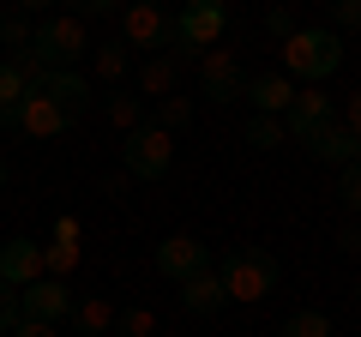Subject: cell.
Listing matches in <instances>:
<instances>
[{"mask_svg":"<svg viewBox=\"0 0 361 337\" xmlns=\"http://www.w3.org/2000/svg\"><path fill=\"white\" fill-rule=\"evenodd\" d=\"M337 66H343V37H337V30H325V25H301L295 37L283 42V78H289V85L319 91Z\"/></svg>","mask_w":361,"mask_h":337,"instance_id":"obj_1","label":"cell"},{"mask_svg":"<svg viewBox=\"0 0 361 337\" xmlns=\"http://www.w3.org/2000/svg\"><path fill=\"white\" fill-rule=\"evenodd\" d=\"M217 283H223L229 301H265L277 289V259H271L265 247H235V253H223Z\"/></svg>","mask_w":361,"mask_h":337,"instance_id":"obj_2","label":"cell"},{"mask_svg":"<svg viewBox=\"0 0 361 337\" xmlns=\"http://www.w3.org/2000/svg\"><path fill=\"white\" fill-rule=\"evenodd\" d=\"M223 25H229L223 0H187L175 13V54H169V61L187 66V61H199V54H211L217 37H223Z\"/></svg>","mask_w":361,"mask_h":337,"instance_id":"obj_3","label":"cell"},{"mask_svg":"<svg viewBox=\"0 0 361 337\" xmlns=\"http://www.w3.org/2000/svg\"><path fill=\"white\" fill-rule=\"evenodd\" d=\"M85 25H78L73 13H54L37 25V37H30V54H37L49 73H78V61H85Z\"/></svg>","mask_w":361,"mask_h":337,"instance_id":"obj_4","label":"cell"},{"mask_svg":"<svg viewBox=\"0 0 361 337\" xmlns=\"http://www.w3.org/2000/svg\"><path fill=\"white\" fill-rule=\"evenodd\" d=\"M121 157H127V175H133V181H163L169 163H175V139H169L157 121H145V127H133V133H127Z\"/></svg>","mask_w":361,"mask_h":337,"instance_id":"obj_5","label":"cell"},{"mask_svg":"<svg viewBox=\"0 0 361 337\" xmlns=\"http://www.w3.org/2000/svg\"><path fill=\"white\" fill-rule=\"evenodd\" d=\"M0 127H6V133H25V139H61L73 121H66L42 91H25V97H18V109H0Z\"/></svg>","mask_w":361,"mask_h":337,"instance_id":"obj_6","label":"cell"},{"mask_svg":"<svg viewBox=\"0 0 361 337\" xmlns=\"http://www.w3.org/2000/svg\"><path fill=\"white\" fill-rule=\"evenodd\" d=\"M199 97H205V103H241L247 97V73H241V61H235L229 49L199 54Z\"/></svg>","mask_w":361,"mask_h":337,"instance_id":"obj_7","label":"cell"},{"mask_svg":"<svg viewBox=\"0 0 361 337\" xmlns=\"http://www.w3.org/2000/svg\"><path fill=\"white\" fill-rule=\"evenodd\" d=\"M157 271L169 283H193V277L211 271V247L199 235H169V241H157Z\"/></svg>","mask_w":361,"mask_h":337,"instance_id":"obj_8","label":"cell"},{"mask_svg":"<svg viewBox=\"0 0 361 337\" xmlns=\"http://www.w3.org/2000/svg\"><path fill=\"white\" fill-rule=\"evenodd\" d=\"M121 42H127V49H175V18L163 13V6H151V0H145V6H127V13H121Z\"/></svg>","mask_w":361,"mask_h":337,"instance_id":"obj_9","label":"cell"},{"mask_svg":"<svg viewBox=\"0 0 361 337\" xmlns=\"http://www.w3.org/2000/svg\"><path fill=\"white\" fill-rule=\"evenodd\" d=\"M18 313H25V319H42V325H61L66 313H73V289H66L61 277H37L30 289H18Z\"/></svg>","mask_w":361,"mask_h":337,"instance_id":"obj_10","label":"cell"},{"mask_svg":"<svg viewBox=\"0 0 361 337\" xmlns=\"http://www.w3.org/2000/svg\"><path fill=\"white\" fill-rule=\"evenodd\" d=\"M37 277H42V241L13 235V241L0 247V283H6V289H30Z\"/></svg>","mask_w":361,"mask_h":337,"instance_id":"obj_11","label":"cell"},{"mask_svg":"<svg viewBox=\"0 0 361 337\" xmlns=\"http://www.w3.org/2000/svg\"><path fill=\"white\" fill-rule=\"evenodd\" d=\"M325 121H337V103L325 91H295V103H289V115H283V133L289 139H307L313 127H325Z\"/></svg>","mask_w":361,"mask_h":337,"instance_id":"obj_12","label":"cell"},{"mask_svg":"<svg viewBox=\"0 0 361 337\" xmlns=\"http://www.w3.org/2000/svg\"><path fill=\"white\" fill-rule=\"evenodd\" d=\"M295 91H301V85H289L283 73H259V78H247V103H253V115H277V121H283L289 103H295Z\"/></svg>","mask_w":361,"mask_h":337,"instance_id":"obj_13","label":"cell"},{"mask_svg":"<svg viewBox=\"0 0 361 337\" xmlns=\"http://www.w3.org/2000/svg\"><path fill=\"white\" fill-rule=\"evenodd\" d=\"M42 97H49L66 121H78L85 103H90V85H85V73H49V78H42Z\"/></svg>","mask_w":361,"mask_h":337,"instance_id":"obj_14","label":"cell"},{"mask_svg":"<svg viewBox=\"0 0 361 337\" xmlns=\"http://www.w3.org/2000/svg\"><path fill=\"white\" fill-rule=\"evenodd\" d=\"M301 145H307V151L319 157V163H337V168H349V163H355V139H349V133L337 127V121H325V127H313V133H307Z\"/></svg>","mask_w":361,"mask_h":337,"instance_id":"obj_15","label":"cell"},{"mask_svg":"<svg viewBox=\"0 0 361 337\" xmlns=\"http://www.w3.org/2000/svg\"><path fill=\"white\" fill-rule=\"evenodd\" d=\"M180 307L193 313V319H211V313H223V307H229V295H223V283H217V271H205V277H193V283H180Z\"/></svg>","mask_w":361,"mask_h":337,"instance_id":"obj_16","label":"cell"},{"mask_svg":"<svg viewBox=\"0 0 361 337\" xmlns=\"http://www.w3.org/2000/svg\"><path fill=\"white\" fill-rule=\"evenodd\" d=\"M66 319L85 337H115V307H109L103 295H73V313H66Z\"/></svg>","mask_w":361,"mask_h":337,"instance_id":"obj_17","label":"cell"},{"mask_svg":"<svg viewBox=\"0 0 361 337\" xmlns=\"http://www.w3.org/2000/svg\"><path fill=\"white\" fill-rule=\"evenodd\" d=\"M175 78H180V66L169 61V54H151V61L139 66V91L151 97V103H163V97H175Z\"/></svg>","mask_w":361,"mask_h":337,"instance_id":"obj_18","label":"cell"},{"mask_svg":"<svg viewBox=\"0 0 361 337\" xmlns=\"http://www.w3.org/2000/svg\"><path fill=\"white\" fill-rule=\"evenodd\" d=\"M90 73L103 78V85L127 78V73H133V54H127V42H103V49H90Z\"/></svg>","mask_w":361,"mask_h":337,"instance_id":"obj_19","label":"cell"},{"mask_svg":"<svg viewBox=\"0 0 361 337\" xmlns=\"http://www.w3.org/2000/svg\"><path fill=\"white\" fill-rule=\"evenodd\" d=\"M30 37H37V25L25 13H0V49H6V61L13 54H30Z\"/></svg>","mask_w":361,"mask_h":337,"instance_id":"obj_20","label":"cell"},{"mask_svg":"<svg viewBox=\"0 0 361 337\" xmlns=\"http://www.w3.org/2000/svg\"><path fill=\"white\" fill-rule=\"evenodd\" d=\"M283 337H331V313H319V307H295L283 319Z\"/></svg>","mask_w":361,"mask_h":337,"instance_id":"obj_21","label":"cell"},{"mask_svg":"<svg viewBox=\"0 0 361 337\" xmlns=\"http://www.w3.org/2000/svg\"><path fill=\"white\" fill-rule=\"evenodd\" d=\"M42 271L66 283V277L78 271V241H49V247H42Z\"/></svg>","mask_w":361,"mask_h":337,"instance_id":"obj_22","label":"cell"},{"mask_svg":"<svg viewBox=\"0 0 361 337\" xmlns=\"http://www.w3.org/2000/svg\"><path fill=\"white\" fill-rule=\"evenodd\" d=\"M289 133H283V121L277 115H253L247 121V145H253V151H271V145H283Z\"/></svg>","mask_w":361,"mask_h":337,"instance_id":"obj_23","label":"cell"},{"mask_svg":"<svg viewBox=\"0 0 361 337\" xmlns=\"http://www.w3.org/2000/svg\"><path fill=\"white\" fill-rule=\"evenodd\" d=\"M115 337H157V313H151V307L115 313Z\"/></svg>","mask_w":361,"mask_h":337,"instance_id":"obj_24","label":"cell"},{"mask_svg":"<svg viewBox=\"0 0 361 337\" xmlns=\"http://www.w3.org/2000/svg\"><path fill=\"white\" fill-rule=\"evenodd\" d=\"M187 121H193V103H187V97H163V103H157V127H163L169 139H175Z\"/></svg>","mask_w":361,"mask_h":337,"instance_id":"obj_25","label":"cell"},{"mask_svg":"<svg viewBox=\"0 0 361 337\" xmlns=\"http://www.w3.org/2000/svg\"><path fill=\"white\" fill-rule=\"evenodd\" d=\"M109 121H115V127H145V103L139 97H121V91H109Z\"/></svg>","mask_w":361,"mask_h":337,"instance_id":"obj_26","label":"cell"},{"mask_svg":"<svg viewBox=\"0 0 361 337\" xmlns=\"http://www.w3.org/2000/svg\"><path fill=\"white\" fill-rule=\"evenodd\" d=\"M325 30H337V37L349 30V37H355V30H361V0H331V25H325Z\"/></svg>","mask_w":361,"mask_h":337,"instance_id":"obj_27","label":"cell"},{"mask_svg":"<svg viewBox=\"0 0 361 337\" xmlns=\"http://www.w3.org/2000/svg\"><path fill=\"white\" fill-rule=\"evenodd\" d=\"M18 97H25V78L13 61H0V109H18Z\"/></svg>","mask_w":361,"mask_h":337,"instance_id":"obj_28","label":"cell"},{"mask_svg":"<svg viewBox=\"0 0 361 337\" xmlns=\"http://www.w3.org/2000/svg\"><path fill=\"white\" fill-rule=\"evenodd\" d=\"M265 30H271L277 42H289L301 25H295V13H289V6H271V13H265Z\"/></svg>","mask_w":361,"mask_h":337,"instance_id":"obj_29","label":"cell"},{"mask_svg":"<svg viewBox=\"0 0 361 337\" xmlns=\"http://www.w3.org/2000/svg\"><path fill=\"white\" fill-rule=\"evenodd\" d=\"M337 199H343V205H349V211L361 217V168H355V163L343 168V181H337Z\"/></svg>","mask_w":361,"mask_h":337,"instance_id":"obj_30","label":"cell"},{"mask_svg":"<svg viewBox=\"0 0 361 337\" xmlns=\"http://www.w3.org/2000/svg\"><path fill=\"white\" fill-rule=\"evenodd\" d=\"M337 127H343L349 139L361 145V91H349V109H343V115H337Z\"/></svg>","mask_w":361,"mask_h":337,"instance_id":"obj_31","label":"cell"},{"mask_svg":"<svg viewBox=\"0 0 361 337\" xmlns=\"http://www.w3.org/2000/svg\"><path fill=\"white\" fill-rule=\"evenodd\" d=\"M13 325H18V289H6V283H0V337L13 331Z\"/></svg>","mask_w":361,"mask_h":337,"instance_id":"obj_32","label":"cell"},{"mask_svg":"<svg viewBox=\"0 0 361 337\" xmlns=\"http://www.w3.org/2000/svg\"><path fill=\"white\" fill-rule=\"evenodd\" d=\"M337 247H343L349 259H361V223H343V229H337Z\"/></svg>","mask_w":361,"mask_h":337,"instance_id":"obj_33","label":"cell"},{"mask_svg":"<svg viewBox=\"0 0 361 337\" xmlns=\"http://www.w3.org/2000/svg\"><path fill=\"white\" fill-rule=\"evenodd\" d=\"M13 337H54V325H42V319H25V313H18Z\"/></svg>","mask_w":361,"mask_h":337,"instance_id":"obj_34","label":"cell"},{"mask_svg":"<svg viewBox=\"0 0 361 337\" xmlns=\"http://www.w3.org/2000/svg\"><path fill=\"white\" fill-rule=\"evenodd\" d=\"M54 241H78V217H73V211L54 217Z\"/></svg>","mask_w":361,"mask_h":337,"instance_id":"obj_35","label":"cell"},{"mask_svg":"<svg viewBox=\"0 0 361 337\" xmlns=\"http://www.w3.org/2000/svg\"><path fill=\"white\" fill-rule=\"evenodd\" d=\"M103 13H115L109 0H78V13H73V18H103Z\"/></svg>","mask_w":361,"mask_h":337,"instance_id":"obj_36","label":"cell"},{"mask_svg":"<svg viewBox=\"0 0 361 337\" xmlns=\"http://www.w3.org/2000/svg\"><path fill=\"white\" fill-rule=\"evenodd\" d=\"M0 193H6V157H0Z\"/></svg>","mask_w":361,"mask_h":337,"instance_id":"obj_37","label":"cell"},{"mask_svg":"<svg viewBox=\"0 0 361 337\" xmlns=\"http://www.w3.org/2000/svg\"><path fill=\"white\" fill-rule=\"evenodd\" d=\"M355 301H361V277H355Z\"/></svg>","mask_w":361,"mask_h":337,"instance_id":"obj_38","label":"cell"},{"mask_svg":"<svg viewBox=\"0 0 361 337\" xmlns=\"http://www.w3.org/2000/svg\"><path fill=\"white\" fill-rule=\"evenodd\" d=\"M355 168H361V145H355Z\"/></svg>","mask_w":361,"mask_h":337,"instance_id":"obj_39","label":"cell"}]
</instances>
